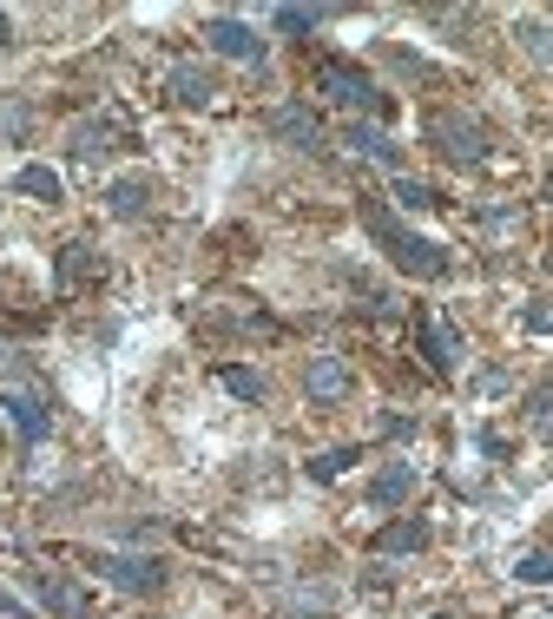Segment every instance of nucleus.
Masks as SVG:
<instances>
[{"label":"nucleus","mask_w":553,"mask_h":619,"mask_svg":"<svg viewBox=\"0 0 553 619\" xmlns=\"http://www.w3.org/2000/svg\"><path fill=\"white\" fill-rule=\"evenodd\" d=\"M356 462H363V455H356V449H323V455H317V462H310V482H336V475H350V468H356Z\"/></svg>","instance_id":"23"},{"label":"nucleus","mask_w":553,"mask_h":619,"mask_svg":"<svg viewBox=\"0 0 553 619\" xmlns=\"http://www.w3.org/2000/svg\"><path fill=\"white\" fill-rule=\"evenodd\" d=\"M416 336H422V356H429V369H435V376H455V369H462V336H455L449 323L422 317V323H416Z\"/></svg>","instance_id":"10"},{"label":"nucleus","mask_w":553,"mask_h":619,"mask_svg":"<svg viewBox=\"0 0 553 619\" xmlns=\"http://www.w3.org/2000/svg\"><path fill=\"white\" fill-rule=\"evenodd\" d=\"M336 600H343V594H336V587H290V594H284V614H336Z\"/></svg>","instance_id":"19"},{"label":"nucleus","mask_w":553,"mask_h":619,"mask_svg":"<svg viewBox=\"0 0 553 619\" xmlns=\"http://www.w3.org/2000/svg\"><path fill=\"white\" fill-rule=\"evenodd\" d=\"M106 152H112V125H106V119H73V132H66V158L99 165Z\"/></svg>","instance_id":"15"},{"label":"nucleus","mask_w":553,"mask_h":619,"mask_svg":"<svg viewBox=\"0 0 553 619\" xmlns=\"http://www.w3.org/2000/svg\"><path fill=\"white\" fill-rule=\"evenodd\" d=\"M13 191L33 198V205H59V172L53 165H20L13 172Z\"/></svg>","instance_id":"17"},{"label":"nucleus","mask_w":553,"mask_h":619,"mask_svg":"<svg viewBox=\"0 0 553 619\" xmlns=\"http://www.w3.org/2000/svg\"><path fill=\"white\" fill-rule=\"evenodd\" d=\"M528 422H534V429H553V389H534V396H528Z\"/></svg>","instance_id":"27"},{"label":"nucleus","mask_w":553,"mask_h":619,"mask_svg":"<svg viewBox=\"0 0 553 619\" xmlns=\"http://www.w3.org/2000/svg\"><path fill=\"white\" fill-rule=\"evenodd\" d=\"M396 205H402V211H429V205H435V191H429L422 178H396Z\"/></svg>","instance_id":"24"},{"label":"nucleus","mask_w":553,"mask_h":619,"mask_svg":"<svg viewBox=\"0 0 553 619\" xmlns=\"http://www.w3.org/2000/svg\"><path fill=\"white\" fill-rule=\"evenodd\" d=\"M152 198H158V185H152L145 172H125V178H112V185H106V211H112L119 224L145 218V211H152Z\"/></svg>","instance_id":"9"},{"label":"nucleus","mask_w":553,"mask_h":619,"mask_svg":"<svg viewBox=\"0 0 553 619\" xmlns=\"http://www.w3.org/2000/svg\"><path fill=\"white\" fill-rule=\"evenodd\" d=\"M343 139H350L363 158H376L383 172H396V178H402V145H396L383 125H369V119H350V132H343Z\"/></svg>","instance_id":"12"},{"label":"nucleus","mask_w":553,"mask_h":619,"mask_svg":"<svg viewBox=\"0 0 553 619\" xmlns=\"http://www.w3.org/2000/svg\"><path fill=\"white\" fill-rule=\"evenodd\" d=\"M218 383H224V389H231V396H237V402H264V396H270V389H264V376H257V369H218Z\"/></svg>","instance_id":"22"},{"label":"nucleus","mask_w":553,"mask_h":619,"mask_svg":"<svg viewBox=\"0 0 553 619\" xmlns=\"http://www.w3.org/2000/svg\"><path fill=\"white\" fill-rule=\"evenodd\" d=\"M429 619H455V614H429Z\"/></svg>","instance_id":"33"},{"label":"nucleus","mask_w":553,"mask_h":619,"mask_svg":"<svg viewBox=\"0 0 553 619\" xmlns=\"http://www.w3.org/2000/svg\"><path fill=\"white\" fill-rule=\"evenodd\" d=\"M0 442H7V429H0Z\"/></svg>","instance_id":"34"},{"label":"nucleus","mask_w":553,"mask_h":619,"mask_svg":"<svg viewBox=\"0 0 553 619\" xmlns=\"http://www.w3.org/2000/svg\"><path fill=\"white\" fill-rule=\"evenodd\" d=\"M270 20H277V33H297V40H303V33H317V26L330 20V7H277Z\"/></svg>","instance_id":"20"},{"label":"nucleus","mask_w":553,"mask_h":619,"mask_svg":"<svg viewBox=\"0 0 553 619\" xmlns=\"http://www.w3.org/2000/svg\"><path fill=\"white\" fill-rule=\"evenodd\" d=\"M429 145H435L449 165H488V125L468 119V112H435V119H429Z\"/></svg>","instance_id":"2"},{"label":"nucleus","mask_w":553,"mask_h":619,"mask_svg":"<svg viewBox=\"0 0 553 619\" xmlns=\"http://www.w3.org/2000/svg\"><path fill=\"white\" fill-rule=\"evenodd\" d=\"M86 251H92V244H66V251H59V290H73V284H79V270L92 264Z\"/></svg>","instance_id":"25"},{"label":"nucleus","mask_w":553,"mask_h":619,"mask_svg":"<svg viewBox=\"0 0 553 619\" xmlns=\"http://www.w3.org/2000/svg\"><path fill=\"white\" fill-rule=\"evenodd\" d=\"M429 548V521H389L383 534H376V561H402V554H422Z\"/></svg>","instance_id":"16"},{"label":"nucleus","mask_w":553,"mask_h":619,"mask_svg":"<svg viewBox=\"0 0 553 619\" xmlns=\"http://www.w3.org/2000/svg\"><path fill=\"white\" fill-rule=\"evenodd\" d=\"M416 482H422V475H416V462H389V468H383L363 495H369V508H402V501L416 495Z\"/></svg>","instance_id":"13"},{"label":"nucleus","mask_w":553,"mask_h":619,"mask_svg":"<svg viewBox=\"0 0 553 619\" xmlns=\"http://www.w3.org/2000/svg\"><path fill=\"white\" fill-rule=\"evenodd\" d=\"M0 619H33V614H26V607H20V600H13V594L0 587Z\"/></svg>","instance_id":"29"},{"label":"nucleus","mask_w":553,"mask_h":619,"mask_svg":"<svg viewBox=\"0 0 553 619\" xmlns=\"http://www.w3.org/2000/svg\"><path fill=\"white\" fill-rule=\"evenodd\" d=\"M515 581H528V587H548V581H553V554H521Z\"/></svg>","instance_id":"26"},{"label":"nucleus","mask_w":553,"mask_h":619,"mask_svg":"<svg viewBox=\"0 0 553 619\" xmlns=\"http://www.w3.org/2000/svg\"><path fill=\"white\" fill-rule=\"evenodd\" d=\"M548 205H553V172H548Z\"/></svg>","instance_id":"32"},{"label":"nucleus","mask_w":553,"mask_h":619,"mask_svg":"<svg viewBox=\"0 0 553 619\" xmlns=\"http://www.w3.org/2000/svg\"><path fill=\"white\" fill-rule=\"evenodd\" d=\"M528 330H553V310H528Z\"/></svg>","instance_id":"30"},{"label":"nucleus","mask_w":553,"mask_h":619,"mask_svg":"<svg viewBox=\"0 0 553 619\" xmlns=\"http://www.w3.org/2000/svg\"><path fill=\"white\" fill-rule=\"evenodd\" d=\"M0 46H13V20H7V7H0Z\"/></svg>","instance_id":"31"},{"label":"nucleus","mask_w":553,"mask_h":619,"mask_svg":"<svg viewBox=\"0 0 553 619\" xmlns=\"http://www.w3.org/2000/svg\"><path fill=\"white\" fill-rule=\"evenodd\" d=\"M204 46H211L218 59L264 66V33H257L251 20H237V13H211V20H204Z\"/></svg>","instance_id":"4"},{"label":"nucleus","mask_w":553,"mask_h":619,"mask_svg":"<svg viewBox=\"0 0 553 619\" xmlns=\"http://www.w3.org/2000/svg\"><path fill=\"white\" fill-rule=\"evenodd\" d=\"M165 92H172V106H211L218 99V79L204 73V66H172V79H165Z\"/></svg>","instance_id":"14"},{"label":"nucleus","mask_w":553,"mask_h":619,"mask_svg":"<svg viewBox=\"0 0 553 619\" xmlns=\"http://www.w3.org/2000/svg\"><path fill=\"white\" fill-rule=\"evenodd\" d=\"M26 132H33V99L7 92V99H0V139H7V145H20Z\"/></svg>","instance_id":"18"},{"label":"nucleus","mask_w":553,"mask_h":619,"mask_svg":"<svg viewBox=\"0 0 553 619\" xmlns=\"http://www.w3.org/2000/svg\"><path fill=\"white\" fill-rule=\"evenodd\" d=\"M270 132H277L284 145H297V152H323V119H317L310 106H297V99H284V106L270 112Z\"/></svg>","instance_id":"8"},{"label":"nucleus","mask_w":553,"mask_h":619,"mask_svg":"<svg viewBox=\"0 0 553 619\" xmlns=\"http://www.w3.org/2000/svg\"><path fill=\"white\" fill-rule=\"evenodd\" d=\"M92 574L112 581L119 594H158L165 587V561L158 554H92Z\"/></svg>","instance_id":"5"},{"label":"nucleus","mask_w":553,"mask_h":619,"mask_svg":"<svg viewBox=\"0 0 553 619\" xmlns=\"http://www.w3.org/2000/svg\"><path fill=\"white\" fill-rule=\"evenodd\" d=\"M515 40H521L541 66H553V20H521V26H515Z\"/></svg>","instance_id":"21"},{"label":"nucleus","mask_w":553,"mask_h":619,"mask_svg":"<svg viewBox=\"0 0 553 619\" xmlns=\"http://www.w3.org/2000/svg\"><path fill=\"white\" fill-rule=\"evenodd\" d=\"M416 429H422V422H416V416H383V435H389V442H409V435H416Z\"/></svg>","instance_id":"28"},{"label":"nucleus","mask_w":553,"mask_h":619,"mask_svg":"<svg viewBox=\"0 0 553 619\" xmlns=\"http://www.w3.org/2000/svg\"><path fill=\"white\" fill-rule=\"evenodd\" d=\"M0 409L13 416V429H20V442H26V449H33V442H46L53 416H46V402H40L33 389H7V396H0Z\"/></svg>","instance_id":"11"},{"label":"nucleus","mask_w":553,"mask_h":619,"mask_svg":"<svg viewBox=\"0 0 553 619\" xmlns=\"http://www.w3.org/2000/svg\"><path fill=\"white\" fill-rule=\"evenodd\" d=\"M350 389H356V376H350V363H343V356H310V363H303V396H310L317 409L350 402Z\"/></svg>","instance_id":"6"},{"label":"nucleus","mask_w":553,"mask_h":619,"mask_svg":"<svg viewBox=\"0 0 553 619\" xmlns=\"http://www.w3.org/2000/svg\"><path fill=\"white\" fill-rule=\"evenodd\" d=\"M26 587H33V600H40V607H46L53 619H86V594H79L66 574L40 567V574H26Z\"/></svg>","instance_id":"7"},{"label":"nucleus","mask_w":553,"mask_h":619,"mask_svg":"<svg viewBox=\"0 0 553 619\" xmlns=\"http://www.w3.org/2000/svg\"><path fill=\"white\" fill-rule=\"evenodd\" d=\"M317 92L336 99V106H350V112H383V106H389V99L376 92V79H369L363 66H350V59H323V66H317Z\"/></svg>","instance_id":"3"},{"label":"nucleus","mask_w":553,"mask_h":619,"mask_svg":"<svg viewBox=\"0 0 553 619\" xmlns=\"http://www.w3.org/2000/svg\"><path fill=\"white\" fill-rule=\"evenodd\" d=\"M363 231L389 251V264L402 270V277H422V284H442L449 270H455V257L435 244V237H422V231H409V224H396L376 198H363Z\"/></svg>","instance_id":"1"}]
</instances>
